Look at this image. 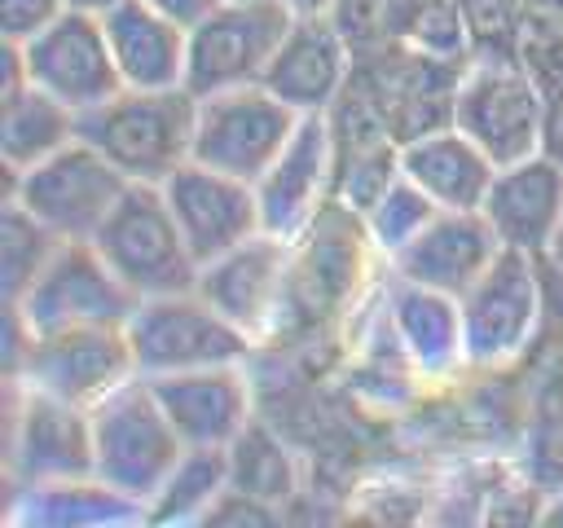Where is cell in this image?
I'll return each instance as SVG.
<instances>
[{"instance_id": "cell-1", "label": "cell", "mask_w": 563, "mask_h": 528, "mask_svg": "<svg viewBox=\"0 0 563 528\" xmlns=\"http://www.w3.org/2000/svg\"><path fill=\"white\" fill-rule=\"evenodd\" d=\"M194 114L198 97L189 88H119L79 114V136L128 180L163 185L194 158Z\"/></svg>"}, {"instance_id": "cell-2", "label": "cell", "mask_w": 563, "mask_h": 528, "mask_svg": "<svg viewBox=\"0 0 563 528\" xmlns=\"http://www.w3.org/2000/svg\"><path fill=\"white\" fill-rule=\"evenodd\" d=\"M92 246L136 299L198 290L202 264L194 260V251L163 198V185L132 180L123 189V198L114 202V211L92 233Z\"/></svg>"}, {"instance_id": "cell-3", "label": "cell", "mask_w": 563, "mask_h": 528, "mask_svg": "<svg viewBox=\"0 0 563 528\" xmlns=\"http://www.w3.org/2000/svg\"><path fill=\"white\" fill-rule=\"evenodd\" d=\"M185 440L154 400L145 374L119 383L92 405V475L132 497L141 510L180 462Z\"/></svg>"}, {"instance_id": "cell-4", "label": "cell", "mask_w": 563, "mask_h": 528, "mask_svg": "<svg viewBox=\"0 0 563 528\" xmlns=\"http://www.w3.org/2000/svg\"><path fill=\"white\" fill-rule=\"evenodd\" d=\"M550 114L554 106L523 62L471 57L453 92V123L497 167L541 154L550 136Z\"/></svg>"}, {"instance_id": "cell-5", "label": "cell", "mask_w": 563, "mask_h": 528, "mask_svg": "<svg viewBox=\"0 0 563 528\" xmlns=\"http://www.w3.org/2000/svg\"><path fill=\"white\" fill-rule=\"evenodd\" d=\"M123 330H128L136 374L145 378L202 370V365H246V352L255 343L198 290L141 299Z\"/></svg>"}, {"instance_id": "cell-6", "label": "cell", "mask_w": 563, "mask_h": 528, "mask_svg": "<svg viewBox=\"0 0 563 528\" xmlns=\"http://www.w3.org/2000/svg\"><path fill=\"white\" fill-rule=\"evenodd\" d=\"M128 185L132 180L84 136L31 163L26 172H9V198H18L35 220H44L62 242H92V233L114 211Z\"/></svg>"}, {"instance_id": "cell-7", "label": "cell", "mask_w": 563, "mask_h": 528, "mask_svg": "<svg viewBox=\"0 0 563 528\" xmlns=\"http://www.w3.org/2000/svg\"><path fill=\"white\" fill-rule=\"evenodd\" d=\"M290 22L295 18L282 0H220L189 26L185 88L194 97H211L224 88L260 84Z\"/></svg>"}, {"instance_id": "cell-8", "label": "cell", "mask_w": 563, "mask_h": 528, "mask_svg": "<svg viewBox=\"0 0 563 528\" xmlns=\"http://www.w3.org/2000/svg\"><path fill=\"white\" fill-rule=\"evenodd\" d=\"M299 119L303 114L286 106L282 97H273L264 84L198 97L194 158L255 185L273 167V158L286 150V141L295 136Z\"/></svg>"}, {"instance_id": "cell-9", "label": "cell", "mask_w": 563, "mask_h": 528, "mask_svg": "<svg viewBox=\"0 0 563 528\" xmlns=\"http://www.w3.org/2000/svg\"><path fill=\"white\" fill-rule=\"evenodd\" d=\"M537 255L501 246V255L484 268V277L457 299L462 304V343L466 365L497 370L515 361L541 317V277Z\"/></svg>"}, {"instance_id": "cell-10", "label": "cell", "mask_w": 563, "mask_h": 528, "mask_svg": "<svg viewBox=\"0 0 563 528\" xmlns=\"http://www.w3.org/2000/svg\"><path fill=\"white\" fill-rule=\"evenodd\" d=\"M18 48H22L26 79L48 97L66 101L75 114L101 106L123 88L110 40H106V22L92 9H62L40 35H31Z\"/></svg>"}, {"instance_id": "cell-11", "label": "cell", "mask_w": 563, "mask_h": 528, "mask_svg": "<svg viewBox=\"0 0 563 528\" xmlns=\"http://www.w3.org/2000/svg\"><path fill=\"white\" fill-rule=\"evenodd\" d=\"M141 299L110 273L92 242H62L40 282L13 304L31 334L70 326H128Z\"/></svg>"}, {"instance_id": "cell-12", "label": "cell", "mask_w": 563, "mask_h": 528, "mask_svg": "<svg viewBox=\"0 0 563 528\" xmlns=\"http://www.w3.org/2000/svg\"><path fill=\"white\" fill-rule=\"evenodd\" d=\"M13 378L92 409L119 383L136 378V361L123 326H70L31 334L26 361Z\"/></svg>"}, {"instance_id": "cell-13", "label": "cell", "mask_w": 563, "mask_h": 528, "mask_svg": "<svg viewBox=\"0 0 563 528\" xmlns=\"http://www.w3.org/2000/svg\"><path fill=\"white\" fill-rule=\"evenodd\" d=\"M9 387H13V427H9L13 488L92 475V409L26 387L18 378H9Z\"/></svg>"}, {"instance_id": "cell-14", "label": "cell", "mask_w": 563, "mask_h": 528, "mask_svg": "<svg viewBox=\"0 0 563 528\" xmlns=\"http://www.w3.org/2000/svg\"><path fill=\"white\" fill-rule=\"evenodd\" d=\"M260 224L282 242H299L334 202V136L325 114H303L286 150L255 180Z\"/></svg>"}, {"instance_id": "cell-15", "label": "cell", "mask_w": 563, "mask_h": 528, "mask_svg": "<svg viewBox=\"0 0 563 528\" xmlns=\"http://www.w3.org/2000/svg\"><path fill=\"white\" fill-rule=\"evenodd\" d=\"M163 198L194 251L198 264L220 260L224 251L242 246L246 238L264 233L260 224V198L251 180H238L229 172H216L198 158L180 163L163 180Z\"/></svg>"}, {"instance_id": "cell-16", "label": "cell", "mask_w": 563, "mask_h": 528, "mask_svg": "<svg viewBox=\"0 0 563 528\" xmlns=\"http://www.w3.org/2000/svg\"><path fill=\"white\" fill-rule=\"evenodd\" d=\"M497 255H501V238L484 211H435L427 229L413 242H405L387 264L405 282L462 299Z\"/></svg>"}, {"instance_id": "cell-17", "label": "cell", "mask_w": 563, "mask_h": 528, "mask_svg": "<svg viewBox=\"0 0 563 528\" xmlns=\"http://www.w3.org/2000/svg\"><path fill=\"white\" fill-rule=\"evenodd\" d=\"M185 444L229 449L251 422V383L242 365H202L145 378Z\"/></svg>"}, {"instance_id": "cell-18", "label": "cell", "mask_w": 563, "mask_h": 528, "mask_svg": "<svg viewBox=\"0 0 563 528\" xmlns=\"http://www.w3.org/2000/svg\"><path fill=\"white\" fill-rule=\"evenodd\" d=\"M479 211L497 229L501 246L545 260L554 229L563 220V158L541 150V154L497 167Z\"/></svg>"}, {"instance_id": "cell-19", "label": "cell", "mask_w": 563, "mask_h": 528, "mask_svg": "<svg viewBox=\"0 0 563 528\" xmlns=\"http://www.w3.org/2000/svg\"><path fill=\"white\" fill-rule=\"evenodd\" d=\"M352 70L356 53L330 18H295L260 84L299 114H325L334 97L347 88Z\"/></svg>"}, {"instance_id": "cell-20", "label": "cell", "mask_w": 563, "mask_h": 528, "mask_svg": "<svg viewBox=\"0 0 563 528\" xmlns=\"http://www.w3.org/2000/svg\"><path fill=\"white\" fill-rule=\"evenodd\" d=\"M290 246L295 242H282L273 233L246 238L242 246L198 268V295L255 339L282 304V282L290 273Z\"/></svg>"}, {"instance_id": "cell-21", "label": "cell", "mask_w": 563, "mask_h": 528, "mask_svg": "<svg viewBox=\"0 0 563 528\" xmlns=\"http://www.w3.org/2000/svg\"><path fill=\"white\" fill-rule=\"evenodd\" d=\"M106 40L123 88H185L189 26L158 13L145 0H114L106 13Z\"/></svg>"}, {"instance_id": "cell-22", "label": "cell", "mask_w": 563, "mask_h": 528, "mask_svg": "<svg viewBox=\"0 0 563 528\" xmlns=\"http://www.w3.org/2000/svg\"><path fill=\"white\" fill-rule=\"evenodd\" d=\"M400 172L440 211H479L497 176V163L457 123H444L400 145Z\"/></svg>"}, {"instance_id": "cell-23", "label": "cell", "mask_w": 563, "mask_h": 528, "mask_svg": "<svg viewBox=\"0 0 563 528\" xmlns=\"http://www.w3.org/2000/svg\"><path fill=\"white\" fill-rule=\"evenodd\" d=\"M9 524L22 528H114V524H145V510L110 488L97 475L79 480H48V484H18Z\"/></svg>"}, {"instance_id": "cell-24", "label": "cell", "mask_w": 563, "mask_h": 528, "mask_svg": "<svg viewBox=\"0 0 563 528\" xmlns=\"http://www.w3.org/2000/svg\"><path fill=\"white\" fill-rule=\"evenodd\" d=\"M391 330H396L405 356L422 374H449L453 365L466 361L457 295H444V290L400 277V286L391 295Z\"/></svg>"}, {"instance_id": "cell-25", "label": "cell", "mask_w": 563, "mask_h": 528, "mask_svg": "<svg viewBox=\"0 0 563 528\" xmlns=\"http://www.w3.org/2000/svg\"><path fill=\"white\" fill-rule=\"evenodd\" d=\"M79 136V114L48 97L44 88L26 84L13 97H0V154L9 172H26L31 163L57 154Z\"/></svg>"}, {"instance_id": "cell-26", "label": "cell", "mask_w": 563, "mask_h": 528, "mask_svg": "<svg viewBox=\"0 0 563 528\" xmlns=\"http://www.w3.org/2000/svg\"><path fill=\"white\" fill-rule=\"evenodd\" d=\"M229 493V449L185 444L180 462L167 471L158 493L145 506V524H180L207 519V510Z\"/></svg>"}, {"instance_id": "cell-27", "label": "cell", "mask_w": 563, "mask_h": 528, "mask_svg": "<svg viewBox=\"0 0 563 528\" xmlns=\"http://www.w3.org/2000/svg\"><path fill=\"white\" fill-rule=\"evenodd\" d=\"M295 458L290 449L260 422H246V431L229 444V488L251 493L282 510V502L295 497Z\"/></svg>"}, {"instance_id": "cell-28", "label": "cell", "mask_w": 563, "mask_h": 528, "mask_svg": "<svg viewBox=\"0 0 563 528\" xmlns=\"http://www.w3.org/2000/svg\"><path fill=\"white\" fill-rule=\"evenodd\" d=\"M62 238L35 220L18 198H4V216H0V282H4V304H18L40 273L48 268V260L57 255Z\"/></svg>"}, {"instance_id": "cell-29", "label": "cell", "mask_w": 563, "mask_h": 528, "mask_svg": "<svg viewBox=\"0 0 563 528\" xmlns=\"http://www.w3.org/2000/svg\"><path fill=\"white\" fill-rule=\"evenodd\" d=\"M435 211H440V207H435L405 172H396V176L387 180V189L361 211V229H365V242L391 260L405 242H413V238L427 229V220H431Z\"/></svg>"}, {"instance_id": "cell-30", "label": "cell", "mask_w": 563, "mask_h": 528, "mask_svg": "<svg viewBox=\"0 0 563 528\" xmlns=\"http://www.w3.org/2000/svg\"><path fill=\"white\" fill-rule=\"evenodd\" d=\"M400 48L440 57V62H471V31H466L462 0H405Z\"/></svg>"}, {"instance_id": "cell-31", "label": "cell", "mask_w": 563, "mask_h": 528, "mask_svg": "<svg viewBox=\"0 0 563 528\" xmlns=\"http://www.w3.org/2000/svg\"><path fill=\"white\" fill-rule=\"evenodd\" d=\"M462 13H466V31H471V57L519 62L523 35H528L523 0H462Z\"/></svg>"}, {"instance_id": "cell-32", "label": "cell", "mask_w": 563, "mask_h": 528, "mask_svg": "<svg viewBox=\"0 0 563 528\" xmlns=\"http://www.w3.org/2000/svg\"><path fill=\"white\" fill-rule=\"evenodd\" d=\"M519 62L532 70V79L545 88L550 106H563V26H532L523 35V53Z\"/></svg>"}, {"instance_id": "cell-33", "label": "cell", "mask_w": 563, "mask_h": 528, "mask_svg": "<svg viewBox=\"0 0 563 528\" xmlns=\"http://www.w3.org/2000/svg\"><path fill=\"white\" fill-rule=\"evenodd\" d=\"M62 9H66V0H0V35H4V44H26Z\"/></svg>"}, {"instance_id": "cell-34", "label": "cell", "mask_w": 563, "mask_h": 528, "mask_svg": "<svg viewBox=\"0 0 563 528\" xmlns=\"http://www.w3.org/2000/svg\"><path fill=\"white\" fill-rule=\"evenodd\" d=\"M145 4H154L158 13H167V18H176V22H185V26H194L202 13H211L220 0H145Z\"/></svg>"}, {"instance_id": "cell-35", "label": "cell", "mask_w": 563, "mask_h": 528, "mask_svg": "<svg viewBox=\"0 0 563 528\" xmlns=\"http://www.w3.org/2000/svg\"><path fill=\"white\" fill-rule=\"evenodd\" d=\"M532 26H563V0H523Z\"/></svg>"}, {"instance_id": "cell-36", "label": "cell", "mask_w": 563, "mask_h": 528, "mask_svg": "<svg viewBox=\"0 0 563 528\" xmlns=\"http://www.w3.org/2000/svg\"><path fill=\"white\" fill-rule=\"evenodd\" d=\"M282 4H286L290 18H330V9L339 0H282Z\"/></svg>"}, {"instance_id": "cell-37", "label": "cell", "mask_w": 563, "mask_h": 528, "mask_svg": "<svg viewBox=\"0 0 563 528\" xmlns=\"http://www.w3.org/2000/svg\"><path fill=\"white\" fill-rule=\"evenodd\" d=\"M545 264H550L554 273H563V220H559V229H554V242H550V251H545Z\"/></svg>"}, {"instance_id": "cell-38", "label": "cell", "mask_w": 563, "mask_h": 528, "mask_svg": "<svg viewBox=\"0 0 563 528\" xmlns=\"http://www.w3.org/2000/svg\"><path fill=\"white\" fill-rule=\"evenodd\" d=\"M114 0H66V9H92V13H106Z\"/></svg>"}]
</instances>
